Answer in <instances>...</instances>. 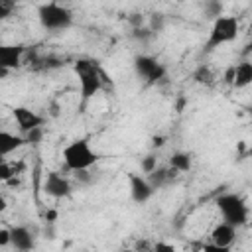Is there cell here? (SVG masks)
<instances>
[{
    "label": "cell",
    "mask_w": 252,
    "mask_h": 252,
    "mask_svg": "<svg viewBox=\"0 0 252 252\" xmlns=\"http://www.w3.org/2000/svg\"><path fill=\"white\" fill-rule=\"evenodd\" d=\"M61 158H63L65 167L77 173V171H89L98 161V152L91 146L87 138H77V140H71L63 148Z\"/></svg>",
    "instance_id": "cell-1"
},
{
    "label": "cell",
    "mask_w": 252,
    "mask_h": 252,
    "mask_svg": "<svg viewBox=\"0 0 252 252\" xmlns=\"http://www.w3.org/2000/svg\"><path fill=\"white\" fill-rule=\"evenodd\" d=\"M75 75H77V81H79V94H81V100L87 102L89 98H93L100 89H102V83H104V73L100 71V67L93 61H87V59H79L75 63Z\"/></svg>",
    "instance_id": "cell-2"
},
{
    "label": "cell",
    "mask_w": 252,
    "mask_h": 252,
    "mask_svg": "<svg viewBox=\"0 0 252 252\" xmlns=\"http://www.w3.org/2000/svg\"><path fill=\"white\" fill-rule=\"evenodd\" d=\"M220 219L232 226H244L248 222V205L236 193H220L215 201Z\"/></svg>",
    "instance_id": "cell-3"
},
{
    "label": "cell",
    "mask_w": 252,
    "mask_h": 252,
    "mask_svg": "<svg viewBox=\"0 0 252 252\" xmlns=\"http://www.w3.org/2000/svg\"><path fill=\"white\" fill-rule=\"evenodd\" d=\"M37 20L47 32H65L73 24V14L69 8L57 2H47L37 8Z\"/></svg>",
    "instance_id": "cell-4"
},
{
    "label": "cell",
    "mask_w": 252,
    "mask_h": 252,
    "mask_svg": "<svg viewBox=\"0 0 252 252\" xmlns=\"http://www.w3.org/2000/svg\"><path fill=\"white\" fill-rule=\"evenodd\" d=\"M238 20L234 16H226L222 14L220 18H217L211 26V32H209V37H207V43H205V49L207 51H213L224 43H230L236 39L238 35Z\"/></svg>",
    "instance_id": "cell-5"
},
{
    "label": "cell",
    "mask_w": 252,
    "mask_h": 252,
    "mask_svg": "<svg viewBox=\"0 0 252 252\" xmlns=\"http://www.w3.org/2000/svg\"><path fill=\"white\" fill-rule=\"evenodd\" d=\"M134 71L140 79L148 83H156L165 77V67L152 55H136L134 57Z\"/></svg>",
    "instance_id": "cell-6"
},
{
    "label": "cell",
    "mask_w": 252,
    "mask_h": 252,
    "mask_svg": "<svg viewBox=\"0 0 252 252\" xmlns=\"http://www.w3.org/2000/svg\"><path fill=\"white\" fill-rule=\"evenodd\" d=\"M12 118H14L16 126H18V130H20L24 136H26L28 132L35 130V128H41L43 122H45L41 114H37L35 110L28 108V106H14V108H12Z\"/></svg>",
    "instance_id": "cell-7"
},
{
    "label": "cell",
    "mask_w": 252,
    "mask_h": 252,
    "mask_svg": "<svg viewBox=\"0 0 252 252\" xmlns=\"http://www.w3.org/2000/svg\"><path fill=\"white\" fill-rule=\"evenodd\" d=\"M43 191H45V195H49L53 199H63V197L71 195L73 187L65 175H61L59 171H49L43 179Z\"/></svg>",
    "instance_id": "cell-8"
},
{
    "label": "cell",
    "mask_w": 252,
    "mask_h": 252,
    "mask_svg": "<svg viewBox=\"0 0 252 252\" xmlns=\"http://www.w3.org/2000/svg\"><path fill=\"white\" fill-rule=\"evenodd\" d=\"M154 185L150 183V179L142 173H130V197L134 203L144 205L152 199L154 195Z\"/></svg>",
    "instance_id": "cell-9"
},
{
    "label": "cell",
    "mask_w": 252,
    "mask_h": 252,
    "mask_svg": "<svg viewBox=\"0 0 252 252\" xmlns=\"http://www.w3.org/2000/svg\"><path fill=\"white\" fill-rule=\"evenodd\" d=\"M10 246L18 252H32L35 248V236L28 226H12L10 228Z\"/></svg>",
    "instance_id": "cell-10"
},
{
    "label": "cell",
    "mask_w": 252,
    "mask_h": 252,
    "mask_svg": "<svg viewBox=\"0 0 252 252\" xmlns=\"http://www.w3.org/2000/svg\"><path fill=\"white\" fill-rule=\"evenodd\" d=\"M24 47L22 45H2L0 47V73L6 75L8 69H18L22 65Z\"/></svg>",
    "instance_id": "cell-11"
},
{
    "label": "cell",
    "mask_w": 252,
    "mask_h": 252,
    "mask_svg": "<svg viewBox=\"0 0 252 252\" xmlns=\"http://www.w3.org/2000/svg\"><path fill=\"white\" fill-rule=\"evenodd\" d=\"M236 240V226L220 220L213 226L211 230V242L217 244V246H222V248H230Z\"/></svg>",
    "instance_id": "cell-12"
},
{
    "label": "cell",
    "mask_w": 252,
    "mask_h": 252,
    "mask_svg": "<svg viewBox=\"0 0 252 252\" xmlns=\"http://www.w3.org/2000/svg\"><path fill=\"white\" fill-rule=\"evenodd\" d=\"M24 144H28V142L22 134H14V132H8V130L0 132V156L2 158H8L16 150H20Z\"/></svg>",
    "instance_id": "cell-13"
},
{
    "label": "cell",
    "mask_w": 252,
    "mask_h": 252,
    "mask_svg": "<svg viewBox=\"0 0 252 252\" xmlns=\"http://www.w3.org/2000/svg\"><path fill=\"white\" fill-rule=\"evenodd\" d=\"M234 67V75H232V87L236 89H244L248 85H252V63L250 61H242Z\"/></svg>",
    "instance_id": "cell-14"
},
{
    "label": "cell",
    "mask_w": 252,
    "mask_h": 252,
    "mask_svg": "<svg viewBox=\"0 0 252 252\" xmlns=\"http://www.w3.org/2000/svg\"><path fill=\"white\" fill-rule=\"evenodd\" d=\"M191 165H193V159H191V156H189L187 152H173V154L169 156V167H171L173 171H177V173L189 171Z\"/></svg>",
    "instance_id": "cell-15"
},
{
    "label": "cell",
    "mask_w": 252,
    "mask_h": 252,
    "mask_svg": "<svg viewBox=\"0 0 252 252\" xmlns=\"http://www.w3.org/2000/svg\"><path fill=\"white\" fill-rule=\"evenodd\" d=\"M175 175H177V171H173V169L167 165V167H158L152 175H148V179H150V183L154 185V189H161V187L167 185Z\"/></svg>",
    "instance_id": "cell-16"
},
{
    "label": "cell",
    "mask_w": 252,
    "mask_h": 252,
    "mask_svg": "<svg viewBox=\"0 0 252 252\" xmlns=\"http://www.w3.org/2000/svg\"><path fill=\"white\" fill-rule=\"evenodd\" d=\"M203 16L205 18H209V20H217V18H220L222 16V10H224V6L220 4V2H215V0H211V2H205L203 6Z\"/></svg>",
    "instance_id": "cell-17"
},
{
    "label": "cell",
    "mask_w": 252,
    "mask_h": 252,
    "mask_svg": "<svg viewBox=\"0 0 252 252\" xmlns=\"http://www.w3.org/2000/svg\"><path fill=\"white\" fill-rule=\"evenodd\" d=\"M140 167H142V173H146V177L148 175H152L159 165H158V158L154 156V154H148V156H144L142 159H140Z\"/></svg>",
    "instance_id": "cell-18"
},
{
    "label": "cell",
    "mask_w": 252,
    "mask_h": 252,
    "mask_svg": "<svg viewBox=\"0 0 252 252\" xmlns=\"http://www.w3.org/2000/svg\"><path fill=\"white\" fill-rule=\"evenodd\" d=\"M163 26H165V16H163V14H152V16H150L148 28L152 30V33L161 32V30H163Z\"/></svg>",
    "instance_id": "cell-19"
},
{
    "label": "cell",
    "mask_w": 252,
    "mask_h": 252,
    "mask_svg": "<svg viewBox=\"0 0 252 252\" xmlns=\"http://www.w3.org/2000/svg\"><path fill=\"white\" fill-rule=\"evenodd\" d=\"M193 77H195L197 83H211V81H213V73H211V69L205 67V65H201V67L195 71Z\"/></svg>",
    "instance_id": "cell-20"
},
{
    "label": "cell",
    "mask_w": 252,
    "mask_h": 252,
    "mask_svg": "<svg viewBox=\"0 0 252 252\" xmlns=\"http://www.w3.org/2000/svg\"><path fill=\"white\" fill-rule=\"evenodd\" d=\"M24 138H26L28 144H39V142L43 140V126H41V128H35V130H32V132H28Z\"/></svg>",
    "instance_id": "cell-21"
},
{
    "label": "cell",
    "mask_w": 252,
    "mask_h": 252,
    "mask_svg": "<svg viewBox=\"0 0 252 252\" xmlns=\"http://www.w3.org/2000/svg\"><path fill=\"white\" fill-rule=\"evenodd\" d=\"M152 248H154V252H179L171 242H165V240H158Z\"/></svg>",
    "instance_id": "cell-22"
},
{
    "label": "cell",
    "mask_w": 252,
    "mask_h": 252,
    "mask_svg": "<svg viewBox=\"0 0 252 252\" xmlns=\"http://www.w3.org/2000/svg\"><path fill=\"white\" fill-rule=\"evenodd\" d=\"M75 179H77V183H81V185H89V183L93 181V177H91L89 171H77V173H75Z\"/></svg>",
    "instance_id": "cell-23"
},
{
    "label": "cell",
    "mask_w": 252,
    "mask_h": 252,
    "mask_svg": "<svg viewBox=\"0 0 252 252\" xmlns=\"http://www.w3.org/2000/svg\"><path fill=\"white\" fill-rule=\"evenodd\" d=\"M201 252H232L230 248H222V246H217V244H213V242H209V244H205L203 246V250Z\"/></svg>",
    "instance_id": "cell-24"
},
{
    "label": "cell",
    "mask_w": 252,
    "mask_h": 252,
    "mask_svg": "<svg viewBox=\"0 0 252 252\" xmlns=\"http://www.w3.org/2000/svg\"><path fill=\"white\" fill-rule=\"evenodd\" d=\"M12 10H14V4L12 2H0V18H6Z\"/></svg>",
    "instance_id": "cell-25"
},
{
    "label": "cell",
    "mask_w": 252,
    "mask_h": 252,
    "mask_svg": "<svg viewBox=\"0 0 252 252\" xmlns=\"http://www.w3.org/2000/svg\"><path fill=\"white\" fill-rule=\"evenodd\" d=\"M0 246H10V228L0 230Z\"/></svg>",
    "instance_id": "cell-26"
},
{
    "label": "cell",
    "mask_w": 252,
    "mask_h": 252,
    "mask_svg": "<svg viewBox=\"0 0 252 252\" xmlns=\"http://www.w3.org/2000/svg\"><path fill=\"white\" fill-rule=\"evenodd\" d=\"M163 144H165V138H163V136H154V138H152V146H154V148H161Z\"/></svg>",
    "instance_id": "cell-27"
},
{
    "label": "cell",
    "mask_w": 252,
    "mask_h": 252,
    "mask_svg": "<svg viewBox=\"0 0 252 252\" xmlns=\"http://www.w3.org/2000/svg\"><path fill=\"white\" fill-rule=\"evenodd\" d=\"M242 53H244V55H250V53H252V39L246 43V47H244V51H242Z\"/></svg>",
    "instance_id": "cell-28"
},
{
    "label": "cell",
    "mask_w": 252,
    "mask_h": 252,
    "mask_svg": "<svg viewBox=\"0 0 252 252\" xmlns=\"http://www.w3.org/2000/svg\"><path fill=\"white\" fill-rule=\"evenodd\" d=\"M246 112H248V118H250V122H252V104L246 108Z\"/></svg>",
    "instance_id": "cell-29"
},
{
    "label": "cell",
    "mask_w": 252,
    "mask_h": 252,
    "mask_svg": "<svg viewBox=\"0 0 252 252\" xmlns=\"http://www.w3.org/2000/svg\"><path fill=\"white\" fill-rule=\"evenodd\" d=\"M248 158H252V138H250V144H248Z\"/></svg>",
    "instance_id": "cell-30"
},
{
    "label": "cell",
    "mask_w": 252,
    "mask_h": 252,
    "mask_svg": "<svg viewBox=\"0 0 252 252\" xmlns=\"http://www.w3.org/2000/svg\"><path fill=\"white\" fill-rule=\"evenodd\" d=\"M140 252H154V248H146V250H140Z\"/></svg>",
    "instance_id": "cell-31"
},
{
    "label": "cell",
    "mask_w": 252,
    "mask_h": 252,
    "mask_svg": "<svg viewBox=\"0 0 252 252\" xmlns=\"http://www.w3.org/2000/svg\"><path fill=\"white\" fill-rule=\"evenodd\" d=\"M248 32L252 33V20H250V24H248Z\"/></svg>",
    "instance_id": "cell-32"
},
{
    "label": "cell",
    "mask_w": 252,
    "mask_h": 252,
    "mask_svg": "<svg viewBox=\"0 0 252 252\" xmlns=\"http://www.w3.org/2000/svg\"><path fill=\"white\" fill-rule=\"evenodd\" d=\"M118 252H134V250H118Z\"/></svg>",
    "instance_id": "cell-33"
}]
</instances>
